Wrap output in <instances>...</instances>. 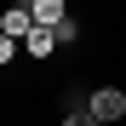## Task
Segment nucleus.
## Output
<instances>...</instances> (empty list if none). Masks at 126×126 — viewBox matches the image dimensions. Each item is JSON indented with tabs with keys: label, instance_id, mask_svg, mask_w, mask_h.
Returning a JSON list of instances; mask_svg holds the SVG:
<instances>
[{
	"label": "nucleus",
	"instance_id": "7",
	"mask_svg": "<svg viewBox=\"0 0 126 126\" xmlns=\"http://www.w3.org/2000/svg\"><path fill=\"white\" fill-rule=\"evenodd\" d=\"M12 52H17V40H6V34H0V63H6Z\"/></svg>",
	"mask_w": 126,
	"mask_h": 126
},
{
	"label": "nucleus",
	"instance_id": "4",
	"mask_svg": "<svg viewBox=\"0 0 126 126\" xmlns=\"http://www.w3.org/2000/svg\"><path fill=\"white\" fill-rule=\"evenodd\" d=\"M29 57H46V52H57V40H52V29H29Z\"/></svg>",
	"mask_w": 126,
	"mask_h": 126
},
{
	"label": "nucleus",
	"instance_id": "2",
	"mask_svg": "<svg viewBox=\"0 0 126 126\" xmlns=\"http://www.w3.org/2000/svg\"><path fill=\"white\" fill-rule=\"evenodd\" d=\"M29 29H34L29 6H6V12H0V34H6V40H29Z\"/></svg>",
	"mask_w": 126,
	"mask_h": 126
},
{
	"label": "nucleus",
	"instance_id": "3",
	"mask_svg": "<svg viewBox=\"0 0 126 126\" xmlns=\"http://www.w3.org/2000/svg\"><path fill=\"white\" fill-rule=\"evenodd\" d=\"M29 17H34V29H57L69 12H63V0H34V6H29Z\"/></svg>",
	"mask_w": 126,
	"mask_h": 126
},
{
	"label": "nucleus",
	"instance_id": "5",
	"mask_svg": "<svg viewBox=\"0 0 126 126\" xmlns=\"http://www.w3.org/2000/svg\"><path fill=\"white\" fill-rule=\"evenodd\" d=\"M52 40H57V46H75V40H80V23H75V17H63V23L52 29Z\"/></svg>",
	"mask_w": 126,
	"mask_h": 126
},
{
	"label": "nucleus",
	"instance_id": "1",
	"mask_svg": "<svg viewBox=\"0 0 126 126\" xmlns=\"http://www.w3.org/2000/svg\"><path fill=\"white\" fill-rule=\"evenodd\" d=\"M86 115H92L97 126H103V120H120V115H126V92H120V86H97V92L86 97Z\"/></svg>",
	"mask_w": 126,
	"mask_h": 126
},
{
	"label": "nucleus",
	"instance_id": "6",
	"mask_svg": "<svg viewBox=\"0 0 126 126\" xmlns=\"http://www.w3.org/2000/svg\"><path fill=\"white\" fill-rule=\"evenodd\" d=\"M63 126H97V120H92L86 109H69V115H63Z\"/></svg>",
	"mask_w": 126,
	"mask_h": 126
}]
</instances>
